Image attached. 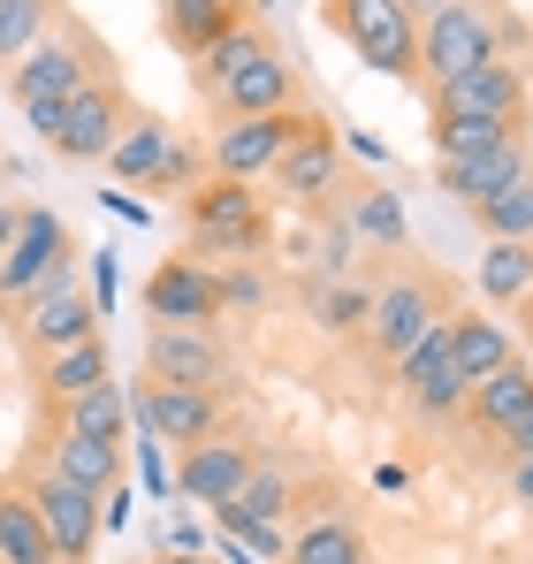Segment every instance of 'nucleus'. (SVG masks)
Masks as SVG:
<instances>
[{"instance_id": "f257e3e1", "label": "nucleus", "mask_w": 533, "mask_h": 564, "mask_svg": "<svg viewBox=\"0 0 533 564\" xmlns=\"http://www.w3.org/2000/svg\"><path fill=\"white\" fill-rule=\"evenodd\" d=\"M526 46V23L496 0H443L427 23H420V85L435 93L449 77L480 69V62H519Z\"/></svg>"}, {"instance_id": "f03ea898", "label": "nucleus", "mask_w": 533, "mask_h": 564, "mask_svg": "<svg viewBox=\"0 0 533 564\" xmlns=\"http://www.w3.org/2000/svg\"><path fill=\"white\" fill-rule=\"evenodd\" d=\"M115 77V62L91 46L85 31H46L23 62H15V77H8V93H15V107H23V122L39 130V138H54L62 130V107L85 93V85H107Z\"/></svg>"}, {"instance_id": "7ed1b4c3", "label": "nucleus", "mask_w": 533, "mask_h": 564, "mask_svg": "<svg viewBox=\"0 0 533 564\" xmlns=\"http://www.w3.org/2000/svg\"><path fill=\"white\" fill-rule=\"evenodd\" d=\"M183 229H191V260H260L266 252V198L237 176H206L198 191H183Z\"/></svg>"}, {"instance_id": "20e7f679", "label": "nucleus", "mask_w": 533, "mask_h": 564, "mask_svg": "<svg viewBox=\"0 0 533 564\" xmlns=\"http://www.w3.org/2000/svg\"><path fill=\"white\" fill-rule=\"evenodd\" d=\"M449 313H457V305H449V282L427 275V268H404L396 282H381V290H373V313H366V351L396 375V359H404L427 328H443Z\"/></svg>"}, {"instance_id": "39448f33", "label": "nucleus", "mask_w": 533, "mask_h": 564, "mask_svg": "<svg viewBox=\"0 0 533 564\" xmlns=\"http://www.w3.org/2000/svg\"><path fill=\"white\" fill-rule=\"evenodd\" d=\"M336 122L328 115H313V107H282V115H244V122H221L214 130V153H206V169L214 176H237V184H260L266 169L290 153V145H305V138H328Z\"/></svg>"}, {"instance_id": "423d86ee", "label": "nucleus", "mask_w": 533, "mask_h": 564, "mask_svg": "<svg viewBox=\"0 0 533 564\" xmlns=\"http://www.w3.org/2000/svg\"><path fill=\"white\" fill-rule=\"evenodd\" d=\"M328 23L344 31V46L373 77L420 85V23L404 15V0H328Z\"/></svg>"}, {"instance_id": "0eeeda50", "label": "nucleus", "mask_w": 533, "mask_h": 564, "mask_svg": "<svg viewBox=\"0 0 533 564\" xmlns=\"http://www.w3.org/2000/svg\"><path fill=\"white\" fill-rule=\"evenodd\" d=\"M69 268H77V237H69V221H62L54 206H23L8 252H0V305L39 297L46 282L69 275Z\"/></svg>"}, {"instance_id": "6e6552de", "label": "nucleus", "mask_w": 533, "mask_h": 564, "mask_svg": "<svg viewBox=\"0 0 533 564\" xmlns=\"http://www.w3.org/2000/svg\"><path fill=\"white\" fill-rule=\"evenodd\" d=\"M145 381L168 389H198V397H229L237 389V359L214 328H153L145 336Z\"/></svg>"}, {"instance_id": "1a4fd4ad", "label": "nucleus", "mask_w": 533, "mask_h": 564, "mask_svg": "<svg viewBox=\"0 0 533 564\" xmlns=\"http://www.w3.org/2000/svg\"><path fill=\"white\" fill-rule=\"evenodd\" d=\"M427 107H443V115H480V122H503V130H533L526 62H480V69H465V77L435 85Z\"/></svg>"}, {"instance_id": "9d476101", "label": "nucleus", "mask_w": 533, "mask_h": 564, "mask_svg": "<svg viewBox=\"0 0 533 564\" xmlns=\"http://www.w3.org/2000/svg\"><path fill=\"white\" fill-rule=\"evenodd\" d=\"M31 503H39V527H46L54 557H62V564H91L99 534H107V496H91V488H77V480H62V473L39 466Z\"/></svg>"}, {"instance_id": "9b49d317", "label": "nucleus", "mask_w": 533, "mask_h": 564, "mask_svg": "<svg viewBox=\"0 0 533 564\" xmlns=\"http://www.w3.org/2000/svg\"><path fill=\"white\" fill-rule=\"evenodd\" d=\"M130 397V427L145 435V443H206V435H221V397H198V389H168V381H138V389H122Z\"/></svg>"}, {"instance_id": "f8f14e48", "label": "nucleus", "mask_w": 533, "mask_h": 564, "mask_svg": "<svg viewBox=\"0 0 533 564\" xmlns=\"http://www.w3.org/2000/svg\"><path fill=\"white\" fill-rule=\"evenodd\" d=\"M206 107L221 115V122H244V115H282V107H305L297 99V62L266 39L252 62H237L214 93H206Z\"/></svg>"}, {"instance_id": "ddd939ff", "label": "nucleus", "mask_w": 533, "mask_h": 564, "mask_svg": "<svg viewBox=\"0 0 533 564\" xmlns=\"http://www.w3.org/2000/svg\"><path fill=\"white\" fill-rule=\"evenodd\" d=\"M15 313H23V336H31L39 359H54V351H69V344H91V336H99V305L85 297V275H77V268L54 275L39 297H23Z\"/></svg>"}, {"instance_id": "4468645a", "label": "nucleus", "mask_w": 533, "mask_h": 564, "mask_svg": "<svg viewBox=\"0 0 533 564\" xmlns=\"http://www.w3.org/2000/svg\"><path fill=\"white\" fill-rule=\"evenodd\" d=\"M145 313H153V328H214L221 321V275L206 260L176 252L145 282Z\"/></svg>"}, {"instance_id": "2eb2a0df", "label": "nucleus", "mask_w": 533, "mask_h": 564, "mask_svg": "<svg viewBox=\"0 0 533 564\" xmlns=\"http://www.w3.org/2000/svg\"><path fill=\"white\" fill-rule=\"evenodd\" d=\"M252 466H260L252 443H237V435H206V443L176 451V496L214 511V503H229V496L252 480Z\"/></svg>"}, {"instance_id": "dca6fc26", "label": "nucleus", "mask_w": 533, "mask_h": 564, "mask_svg": "<svg viewBox=\"0 0 533 564\" xmlns=\"http://www.w3.org/2000/svg\"><path fill=\"white\" fill-rule=\"evenodd\" d=\"M130 115H138V107H130V93H122L115 77H107V85H85V93H77L69 107H62L54 153H69V161H107Z\"/></svg>"}, {"instance_id": "f3484780", "label": "nucleus", "mask_w": 533, "mask_h": 564, "mask_svg": "<svg viewBox=\"0 0 533 564\" xmlns=\"http://www.w3.org/2000/svg\"><path fill=\"white\" fill-rule=\"evenodd\" d=\"M511 359H519V336H511L503 313H488V305H457V313H449V367H457L465 389L503 375Z\"/></svg>"}, {"instance_id": "a211bd4d", "label": "nucleus", "mask_w": 533, "mask_h": 564, "mask_svg": "<svg viewBox=\"0 0 533 564\" xmlns=\"http://www.w3.org/2000/svg\"><path fill=\"white\" fill-rule=\"evenodd\" d=\"M396 381H404L412 412H427V420L465 412V381H457V367H449V321H443V328H427V336L396 359Z\"/></svg>"}, {"instance_id": "6ab92c4d", "label": "nucleus", "mask_w": 533, "mask_h": 564, "mask_svg": "<svg viewBox=\"0 0 533 564\" xmlns=\"http://www.w3.org/2000/svg\"><path fill=\"white\" fill-rule=\"evenodd\" d=\"M39 443H46V473L77 480L91 496L122 488V443H99V435H77V427H54V420H39Z\"/></svg>"}, {"instance_id": "aec40b11", "label": "nucleus", "mask_w": 533, "mask_h": 564, "mask_svg": "<svg viewBox=\"0 0 533 564\" xmlns=\"http://www.w3.org/2000/svg\"><path fill=\"white\" fill-rule=\"evenodd\" d=\"M274 191L290 198V206H328L336 191H344V138L328 130V138H305V145H290L274 169Z\"/></svg>"}, {"instance_id": "412c9836", "label": "nucleus", "mask_w": 533, "mask_h": 564, "mask_svg": "<svg viewBox=\"0 0 533 564\" xmlns=\"http://www.w3.org/2000/svg\"><path fill=\"white\" fill-rule=\"evenodd\" d=\"M526 169H533V138H503V145H488V153H465V161H435V184H443V198L472 206V198L503 191L511 176H526Z\"/></svg>"}, {"instance_id": "4be33fe9", "label": "nucleus", "mask_w": 533, "mask_h": 564, "mask_svg": "<svg viewBox=\"0 0 533 564\" xmlns=\"http://www.w3.org/2000/svg\"><path fill=\"white\" fill-rule=\"evenodd\" d=\"M237 23H252V0H161V39L176 46L183 62H198Z\"/></svg>"}, {"instance_id": "5701e85b", "label": "nucleus", "mask_w": 533, "mask_h": 564, "mask_svg": "<svg viewBox=\"0 0 533 564\" xmlns=\"http://www.w3.org/2000/svg\"><path fill=\"white\" fill-rule=\"evenodd\" d=\"M526 404H533V367L526 359H511L503 375H488V381L465 389V420H472V435H488V443H503V435L519 427Z\"/></svg>"}, {"instance_id": "b1692460", "label": "nucleus", "mask_w": 533, "mask_h": 564, "mask_svg": "<svg viewBox=\"0 0 533 564\" xmlns=\"http://www.w3.org/2000/svg\"><path fill=\"white\" fill-rule=\"evenodd\" d=\"M336 198H344V229H351V237L381 245V252H404V245H412L404 198H396L389 184H351V176H344V191H336Z\"/></svg>"}, {"instance_id": "393cba45", "label": "nucleus", "mask_w": 533, "mask_h": 564, "mask_svg": "<svg viewBox=\"0 0 533 564\" xmlns=\"http://www.w3.org/2000/svg\"><path fill=\"white\" fill-rule=\"evenodd\" d=\"M472 282H480V305L488 313H526L533 297V245H488L480 252V268H472Z\"/></svg>"}, {"instance_id": "a878e982", "label": "nucleus", "mask_w": 533, "mask_h": 564, "mask_svg": "<svg viewBox=\"0 0 533 564\" xmlns=\"http://www.w3.org/2000/svg\"><path fill=\"white\" fill-rule=\"evenodd\" d=\"M168 145H176V130H168L161 115H130L122 138H115V153H107V176L145 191V184H153V169L168 161Z\"/></svg>"}, {"instance_id": "bb28decb", "label": "nucleus", "mask_w": 533, "mask_h": 564, "mask_svg": "<svg viewBox=\"0 0 533 564\" xmlns=\"http://www.w3.org/2000/svg\"><path fill=\"white\" fill-rule=\"evenodd\" d=\"M0 564H62L46 527H39L31 488H15V480H0Z\"/></svg>"}, {"instance_id": "cd10ccee", "label": "nucleus", "mask_w": 533, "mask_h": 564, "mask_svg": "<svg viewBox=\"0 0 533 564\" xmlns=\"http://www.w3.org/2000/svg\"><path fill=\"white\" fill-rule=\"evenodd\" d=\"M465 214L480 221L488 245H533V169H526V176H511L503 191H488V198H472Z\"/></svg>"}, {"instance_id": "c85d7f7f", "label": "nucleus", "mask_w": 533, "mask_h": 564, "mask_svg": "<svg viewBox=\"0 0 533 564\" xmlns=\"http://www.w3.org/2000/svg\"><path fill=\"white\" fill-rule=\"evenodd\" d=\"M99 381H115V367H107V336L54 351V359L39 367V397H46V404H69V397H85V389H99Z\"/></svg>"}, {"instance_id": "c756f323", "label": "nucleus", "mask_w": 533, "mask_h": 564, "mask_svg": "<svg viewBox=\"0 0 533 564\" xmlns=\"http://www.w3.org/2000/svg\"><path fill=\"white\" fill-rule=\"evenodd\" d=\"M46 420H54V427H77V435H99V443H122L130 397H122V381H99V389L69 397V404H46Z\"/></svg>"}, {"instance_id": "7c9ffc66", "label": "nucleus", "mask_w": 533, "mask_h": 564, "mask_svg": "<svg viewBox=\"0 0 533 564\" xmlns=\"http://www.w3.org/2000/svg\"><path fill=\"white\" fill-rule=\"evenodd\" d=\"M282 564H366V534H358L344 511H320L313 527L290 534V557Z\"/></svg>"}, {"instance_id": "2f4dec72", "label": "nucleus", "mask_w": 533, "mask_h": 564, "mask_svg": "<svg viewBox=\"0 0 533 564\" xmlns=\"http://www.w3.org/2000/svg\"><path fill=\"white\" fill-rule=\"evenodd\" d=\"M305 305H313V321L328 328V336H366V313H373V290L351 275H320L305 290Z\"/></svg>"}, {"instance_id": "473e14b6", "label": "nucleus", "mask_w": 533, "mask_h": 564, "mask_svg": "<svg viewBox=\"0 0 533 564\" xmlns=\"http://www.w3.org/2000/svg\"><path fill=\"white\" fill-rule=\"evenodd\" d=\"M427 138H435V161H465V153H488V145L533 138V130H503V122H480V115H443V107H427Z\"/></svg>"}, {"instance_id": "72a5a7b5", "label": "nucleus", "mask_w": 533, "mask_h": 564, "mask_svg": "<svg viewBox=\"0 0 533 564\" xmlns=\"http://www.w3.org/2000/svg\"><path fill=\"white\" fill-rule=\"evenodd\" d=\"M54 23H62V0H0V62L15 69Z\"/></svg>"}, {"instance_id": "f704fd0d", "label": "nucleus", "mask_w": 533, "mask_h": 564, "mask_svg": "<svg viewBox=\"0 0 533 564\" xmlns=\"http://www.w3.org/2000/svg\"><path fill=\"white\" fill-rule=\"evenodd\" d=\"M260 46H266V31H260V23H237L229 39H214V46H206V54L191 62V77H198V93H214V85H221V77H229L237 62H252Z\"/></svg>"}, {"instance_id": "c9c22d12", "label": "nucleus", "mask_w": 533, "mask_h": 564, "mask_svg": "<svg viewBox=\"0 0 533 564\" xmlns=\"http://www.w3.org/2000/svg\"><path fill=\"white\" fill-rule=\"evenodd\" d=\"M206 184V153H198V145H191V138H176V145H168V161H161V169H153V184L145 191H198Z\"/></svg>"}, {"instance_id": "e433bc0d", "label": "nucleus", "mask_w": 533, "mask_h": 564, "mask_svg": "<svg viewBox=\"0 0 533 564\" xmlns=\"http://www.w3.org/2000/svg\"><path fill=\"white\" fill-rule=\"evenodd\" d=\"M214 275H221V313H229V305H260L266 297V282L252 275V260H229V268H214Z\"/></svg>"}, {"instance_id": "4c0bfd02", "label": "nucleus", "mask_w": 533, "mask_h": 564, "mask_svg": "<svg viewBox=\"0 0 533 564\" xmlns=\"http://www.w3.org/2000/svg\"><path fill=\"white\" fill-rule=\"evenodd\" d=\"M85 297L99 305V321L115 313V252H99V260H85Z\"/></svg>"}, {"instance_id": "58836bf2", "label": "nucleus", "mask_w": 533, "mask_h": 564, "mask_svg": "<svg viewBox=\"0 0 533 564\" xmlns=\"http://www.w3.org/2000/svg\"><path fill=\"white\" fill-rule=\"evenodd\" d=\"M138 480H145L153 496H176V466L161 458V443H138Z\"/></svg>"}, {"instance_id": "ea45409f", "label": "nucleus", "mask_w": 533, "mask_h": 564, "mask_svg": "<svg viewBox=\"0 0 533 564\" xmlns=\"http://www.w3.org/2000/svg\"><path fill=\"white\" fill-rule=\"evenodd\" d=\"M511 503H526V511H533V451H526V458H511Z\"/></svg>"}, {"instance_id": "a19ab883", "label": "nucleus", "mask_w": 533, "mask_h": 564, "mask_svg": "<svg viewBox=\"0 0 533 564\" xmlns=\"http://www.w3.org/2000/svg\"><path fill=\"white\" fill-rule=\"evenodd\" d=\"M503 451H511V458H526V451H533V404H526V412H519V427L503 435Z\"/></svg>"}, {"instance_id": "79ce46f5", "label": "nucleus", "mask_w": 533, "mask_h": 564, "mask_svg": "<svg viewBox=\"0 0 533 564\" xmlns=\"http://www.w3.org/2000/svg\"><path fill=\"white\" fill-rule=\"evenodd\" d=\"M15 214H23V206H15V198H0V252H8V237H15Z\"/></svg>"}, {"instance_id": "37998d69", "label": "nucleus", "mask_w": 533, "mask_h": 564, "mask_svg": "<svg viewBox=\"0 0 533 564\" xmlns=\"http://www.w3.org/2000/svg\"><path fill=\"white\" fill-rule=\"evenodd\" d=\"M214 564H260V557H252L244 542H221V557H214Z\"/></svg>"}, {"instance_id": "c03bdc74", "label": "nucleus", "mask_w": 533, "mask_h": 564, "mask_svg": "<svg viewBox=\"0 0 533 564\" xmlns=\"http://www.w3.org/2000/svg\"><path fill=\"white\" fill-rule=\"evenodd\" d=\"M526 344H533V297H526Z\"/></svg>"}]
</instances>
